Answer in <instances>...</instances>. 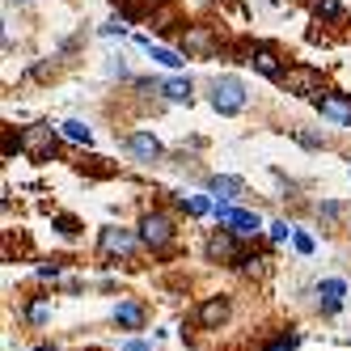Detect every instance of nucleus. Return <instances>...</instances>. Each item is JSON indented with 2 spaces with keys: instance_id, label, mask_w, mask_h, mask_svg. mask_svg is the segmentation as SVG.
I'll return each instance as SVG.
<instances>
[{
  "instance_id": "f257e3e1",
  "label": "nucleus",
  "mask_w": 351,
  "mask_h": 351,
  "mask_svg": "<svg viewBox=\"0 0 351 351\" xmlns=\"http://www.w3.org/2000/svg\"><path fill=\"white\" fill-rule=\"evenodd\" d=\"M17 153H26V157H34V161H51V153H56V132L47 128V123L21 128V136H17Z\"/></svg>"
},
{
  "instance_id": "2eb2a0df",
  "label": "nucleus",
  "mask_w": 351,
  "mask_h": 351,
  "mask_svg": "<svg viewBox=\"0 0 351 351\" xmlns=\"http://www.w3.org/2000/svg\"><path fill=\"white\" fill-rule=\"evenodd\" d=\"M169 102H191V93H195V85H191V77H169V81H161L157 85Z\"/></svg>"
},
{
  "instance_id": "f3484780",
  "label": "nucleus",
  "mask_w": 351,
  "mask_h": 351,
  "mask_svg": "<svg viewBox=\"0 0 351 351\" xmlns=\"http://www.w3.org/2000/svg\"><path fill=\"white\" fill-rule=\"evenodd\" d=\"M60 136L68 140V144H93V132H89V123H81V119H68V123H60Z\"/></svg>"
},
{
  "instance_id": "6e6552de",
  "label": "nucleus",
  "mask_w": 351,
  "mask_h": 351,
  "mask_svg": "<svg viewBox=\"0 0 351 351\" xmlns=\"http://www.w3.org/2000/svg\"><path fill=\"white\" fill-rule=\"evenodd\" d=\"M237 241H241V237H237L233 229L216 233V237L208 241V258H212V263H245V258H241V250H237Z\"/></svg>"
},
{
  "instance_id": "dca6fc26",
  "label": "nucleus",
  "mask_w": 351,
  "mask_h": 351,
  "mask_svg": "<svg viewBox=\"0 0 351 351\" xmlns=\"http://www.w3.org/2000/svg\"><path fill=\"white\" fill-rule=\"evenodd\" d=\"M224 317H229V300H220V296H216V300H208V305L199 309V326H208V330H216Z\"/></svg>"
},
{
  "instance_id": "5701e85b",
  "label": "nucleus",
  "mask_w": 351,
  "mask_h": 351,
  "mask_svg": "<svg viewBox=\"0 0 351 351\" xmlns=\"http://www.w3.org/2000/svg\"><path fill=\"white\" fill-rule=\"evenodd\" d=\"M288 233H292V229H288L284 220H275V224H271V241H288Z\"/></svg>"
},
{
  "instance_id": "a211bd4d",
  "label": "nucleus",
  "mask_w": 351,
  "mask_h": 351,
  "mask_svg": "<svg viewBox=\"0 0 351 351\" xmlns=\"http://www.w3.org/2000/svg\"><path fill=\"white\" fill-rule=\"evenodd\" d=\"M136 43H140V47H144V51L153 56L157 64H165V68H182V56H178V51H169V47H157L153 38H136Z\"/></svg>"
},
{
  "instance_id": "412c9836",
  "label": "nucleus",
  "mask_w": 351,
  "mask_h": 351,
  "mask_svg": "<svg viewBox=\"0 0 351 351\" xmlns=\"http://www.w3.org/2000/svg\"><path fill=\"white\" fill-rule=\"evenodd\" d=\"M182 204H186V212H191V216H208V212H216L204 195H191V199H182Z\"/></svg>"
},
{
  "instance_id": "9d476101",
  "label": "nucleus",
  "mask_w": 351,
  "mask_h": 351,
  "mask_svg": "<svg viewBox=\"0 0 351 351\" xmlns=\"http://www.w3.org/2000/svg\"><path fill=\"white\" fill-rule=\"evenodd\" d=\"M128 148H132V157L144 161V165H157L161 161V140L148 136V132H132L128 136Z\"/></svg>"
},
{
  "instance_id": "f8f14e48",
  "label": "nucleus",
  "mask_w": 351,
  "mask_h": 351,
  "mask_svg": "<svg viewBox=\"0 0 351 351\" xmlns=\"http://www.w3.org/2000/svg\"><path fill=\"white\" fill-rule=\"evenodd\" d=\"M144 305H140V300H119V305H114V322L123 326V330H140V326H144Z\"/></svg>"
},
{
  "instance_id": "39448f33",
  "label": "nucleus",
  "mask_w": 351,
  "mask_h": 351,
  "mask_svg": "<svg viewBox=\"0 0 351 351\" xmlns=\"http://www.w3.org/2000/svg\"><path fill=\"white\" fill-rule=\"evenodd\" d=\"M140 241H144L148 250H165V245L173 241V220H169L165 212H148V216L140 220Z\"/></svg>"
},
{
  "instance_id": "4468645a",
  "label": "nucleus",
  "mask_w": 351,
  "mask_h": 351,
  "mask_svg": "<svg viewBox=\"0 0 351 351\" xmlns=\"http://www.w3.org/2000/svg\"><path fill=\"white\" fill-rule=\"evenodd\" d=\"M208 191H212V195H220V199H237V195L245 191V182H241V178H233V173H216V178H208Z\"/></svg>"
},
{
  "instance_id": "423d86ee",
  "label": "nucleus",
  "mask_w": 351,
  "mask_h": 351,
  "mask_svg": "<svg viewBox=\"0 0 351 351\" xmlns=\"http://www.w3.org/2000/svg\"><path fill=\"white\" fill-rule=\"evenodd\" d=\"M288 93H296V97H313L317 89H322V72L317 68H309V64H296V68H288L284 72V81H280Z\"/></svg>"
},
{
  "instance_id": "b1692460",
  "label": "nucleus",
  "mask_w": 351,
  "mask_h": 351,
  "mask_svg": "<svg viewBox=\"0 0 351 351\" xmlns=\"http://www.w3.org/2000/svg\"><path fill=\"white\" fill-rule=\"evenodd\" d=\"M296 140L305 144V148H322V136L317 132H296Z\"/></svg>"
},
{
  "instance_id": "9b49d317",
  "label": "nucleus",
  "mask_w": 351,
  "mask_h": 351,
  "mask_svg": "<svg viewBox=\"0 0 351 351\" xmlns=\"http://www.w3.org/2000/svg\"><path fill=\"white\" fill-rule=\"evenodd\" d=\"M132 250H136L132 229H102V254H110V258H128Z\"/></svg>"
},
{
  "instance_id": "ddd939ff",
  "label": "nucleus",
  "mask_w": 351,
  "mask_h": 351,
  "mask_svg": "<svg viewBox=\"0 0 351 351\" xmlns=\"http://www.w3.org/2000/svg\"><path fill=\"white\" fill-rule=\"evenodd\" d=\"M317 296H322V313H339L343 309V296H347V284L343 280H322Z\"/></svg>"
},
{
  "instance_id": "4be33fe9",
  "label": "nucleus",
  "mask_w": 351,
  "mask_h": 351,
  "mask_svg": "<svg viewBox=\"0 0 351 351\" xmlns=\"http://www.w3.org/2000/svg\"><path fill=\"white\" fill-rule=\"evenodd\" d=\"M292 241H296L300 254H313V237H309V233H292Z\"/></svg>"
},
{
  "instance_id": "0eeeda50",
  "label": "nucleus",
  "mask_w": 351,
  "mask_h": 351,
  "mask_svg": "<svg viewBox=\"0 0 351 351\" xmlns=\"http://www.w3.org/2000/svg\"><path fill=\"white\" fill-rule=\"evenodd\" d=\"M216 47H220V38H216L212 26H186V30H182V51H186V56L208 60V56H216Z\"/></svg>"
},
{
  "instance_id": "f03ea898",
  "label": "nucleus",
  "mask_w": 351,
  "mask_h": 351,
  "mask_svg": "<svg viewBox=\"0 0 351 351\" xmlns=\"http://www.w3.org/2000/svg\"><path fill=\"white\" fill-rule=\"evenodd\" d=\"M212 106L220 114H241L245 110V85L237 77H216L212 81Z\"/></svg>"
},
{
  "instance_id": "20e7f679",
  "label": "nucleus",
  "mask_w": 351,
  "mask_h": 351,
  "mask_svg": "<svg viewBox=\"0 0 351 351\" xmlns=\"http://www.w3.org/2000/svg\"><path fill=\"white\" fill-rule=\"evenodd\" d=\"M216 220L224 224V229H233L241 241H245V237H258V229H263V220H258L254 212H241V208H233L229 199H224V204H216Z\"/></svg>"
},
{
  "instance_id": "bb28decb",
  "label": "nucleus",
  "mask_w": 351,
  "mask_h": 351,
  "mask_svg": "<svg viewBox=\"0 0 351 351\" xmlns=\"http://www.w3.org/2000/svg\"><path fill=\"white\" fill-rule=\"evenodd\" d=\"M123 30H128V26H123V21H119V17H110V21H106V26H102V34H123Z\"/></svg>"
},
{
  "instance_id": "393cba45",
  "label": "nucleus",
  "mask_w": 351,
  "mask_h": 351,
  "mask_svg": "<svg viewBox=\"0 0 351 351\" xmlns=\"http://www.w3.org/2000/svg\"><path fill=\"white\" fill-rule=\"evenodd\" d=\"M300 347V335H288V339H280V343H275L271 351H296Z\"/></svg>"
},
{
  "instance_id": "aec40b11",
  "label": "nucleus",
  "mask_w": 351,
  "mask_h": 351,
  "mask_svg": "<svg viewBox=\"0 0 351 351\" xmlns=\"http://www.w3.org/2000/svg\"><path fill=\"white\" fill-rule=\"evenodd\" d=\"M26 317H30L34 326H43L47 317H51V300H47V296H38V300H30V309H26Z\"/></svg>"
},
{
  "instance_id": "6ab92c4d",
  "label": "nucleus",
  "mask_w": 351,
  "mask_h": 351,
  "mask_svg": "<svg viewBox=\"0 0 351 351\" xmlns=\"http://www.w3.org/2000/svg\"><path fill=\"white\" fill-rule=\"evenodd\" d=\"M313 13L326 17V21H343L347 9H343V0H313Z\"/></svg>"
},
{
  "instance_id": "a878e982",
  "label": "nucleus",
  "mask_w": 351,
  "mask_h": 351,
  "mask_svg": "<svg viewBox=\"0 0 351 351\" xmlns=\"http://www.w3.org/2000/svg\"><path fill=\"white\" fill-rule=\"evenodd\" d=\"M56 224H60V233H68V237H72V233H77V220H72V216H60Z\"/></svg>"
},
{
  "instance_id": "7ed1b4c3",
  "label": "nucleus",
  "mask_w": 351,
  "mask_h": 351,
  "mask_svg": "<svg viewBox=\"0 0 351 351\" xmlns=\"http://www.w3.org/2000/svg\"><path fill=\"white\" fill-rule=\"evenodd\" d=\"M313 106L322 110L326 123H335V128H351V97H347V93L317 89V93H313Z\"/></svg>"
},
{
  "instance_id": "1a4fd4ad",
  "label": "nucleus",
  "mask_w": 351,
  "mask_h": 351,
  "mask_svg": "<svg viewBox=\"0 0 351 351\" xmlns=\"http://www.w3.org/2000/svg\"><path fill=\"white\" fill-rule=\"evenodd\" d=\"M245 64L254 68V72H263L267 81H284V72H288V68H284V60L275 56L271 47H254V51H250V60H245Z\"/></svg>"
},
{
  "instance_id": "cd10ccee",
  "label": "nucleus",
  "mask_w": 351,
  "mask_h": 351,
  "mask_svg": "<svg viewBox=\"0 0 351 351\" xmlns=\"http://www.w3.org/2000/svg\"><path fill=\"white\" fill-rule=\"evenodd\" d=\"M123 351H148V343H140V339H132V343H123Z\"/></svg>"
}]
</instances>
